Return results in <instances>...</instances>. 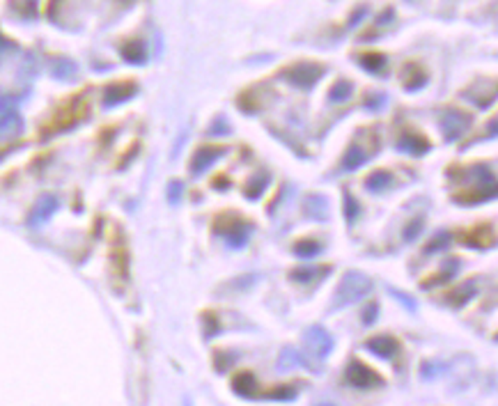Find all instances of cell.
Segmentation results:
<instances>
[{
    "label": "cell",
    "instance_id": "obj_7",
    "mask_svg": "<svg viewBox=\"0 0 498 406\" xmlns=\"http://www.w3.org/2000/svg\"><path fill=\"white\" fill-rule=\"evenodd\" d=\"M304 345H306L310 356L321 360V358L328 356L331 349H333V338H331L321 326H310L304 335Z\"/></svg>",
    "mask_w": 498,
    "mask_h": 406
},
{
    "label": "cell",
    "instance_id": "obj_29",
    "mask_svg": "<svg viewBox=\"0 0 498 406\" xmlns=\"http://www.w3.org/2000/svg\"><path fill=\"white\" fill-rule=\"evenodd\" d=\"M301 363H304V358L299 356V351H294V349H283V353H280V358H278V370L287 372V370H292V368L301 365Z\"/></svg>",
    "mask_w": 498,
    "mask_h": 406
},
{
    "label": "cell",
    "instance_id": "obj_9",
    "mask_svg": "<svg viewBox=\"0 0 498 406\" xmlns=\"http://www.w3.org/2000/svg\"><path fill=\"white\" fill-rule=\"evenodd\" d=\"M466 97L475 101V106L487 108L489 103L498 97V80L489 83V80H475V85L469 88Z\"/></svg>",
    "mask_w": 498,
    "mask_h": 406
},
{
    "label": "cell",
    "instance_id": "obj_39",
    "mask_svg": "<svg viewBox=\"0 0 498 406\" xmlns=\"http://www.w3.org/2000/svg\"><path fill=\"white\" fill-rule=\"evenodd\" d=\"M420 230H422V221H420V218H416V221H411L407 230H404V239H409V241H411V239H416L420 234Z\"/></svg>",
    "mask_w": 498,
    "mask_h": 406
},
{
    "label": "cell",
    "instance_id": "obj_19",
    "mask_svg": "<svg viewBox=\"0 0 498 406\" xmlns=\"http://www.w3.org/2000/svg\"><path fill=\"white\" fill-rule=\"evenodd\" d=\"M133 92H136V85L133 83H115V85H110L106 90V106H115V103L124 101V99H129Z\"/></svg>",
    "mask_w": 498,
    "mask_h": 406
},
{
    "label": "cell",
    "instance_id": "obj_37",
    "mask_svg": "<svg viewBox=\"0 0 498 406\" xmlns=\"http://www.w3.org/2000/svg\"><path fill=\"white\" fill-rule=\"evenodd\" d=\"M390 294L395 296V298H398L400 303H402L404 308H407V310H416V301H413V298H409L407 294H402L400 289H395V287H393V289H390Z\"/></svg>",
    "mask_w": 498,
    "mask_h": 406
},
{
    "label": "cell",
    "instance_id": "obj_14",
    "mask_svg": "<svg viewBox=\"0 0 498 406\" xmlns=\"http://www.w3.org/2000/svg\"><path fill=\"white\" fill-rule=\"evenodd\" d=\"M110 264H113V274H115L118 280H127V276H129V253H127V246L122 244V239H118V241L113 244Z\"/></svg>",
    "mask_w": 498,
    "mask_h": 406
},
{
    "label": "cell",
    "instance_id": "obj_36",
    "mask_svg": "<svg viewBox=\"0 0 498 406\" xmlns=\"http://www.w3.org/2000/svg\"><path fill=\"white\" fill-rule=\"evenodd\" d=\"M204 330H207V338H212L219 333V321H216V317L212 315V312H207L204 315Z\"/></svg>",
    "mask_w": 498,
    "mask_h": 406
},
{
    "label": "cell",
    "instance_id": "obj_11",
    "mask_svg": "<svg viewBox=\"0 0 498 406\" xmlns=\"http://www.w3.org/2000/svg\"><path fill=\"white\" fill-rule=\"evenodd\" d=\"M430 140L425 138V135H420L418 131H404L400 138H398V150L402 152H411V154H425V152H430Z\"/></svg>",
    "mask_w": 498,
    "mask_h": 406
},
{
    "label": "cell",
    "instance_id": "obj_35",
    "mask_svg": "<svg viewBox=\"0 0 498 406\" xmlns=\"http://www.w3.org/2000/svg\"><path fill=\"white\" fill-rule=\"evenodd\" d=\"M53 69L58 71V76H60V78H69V76H71V74H74V71H76V67L71 65L69 60H58L56 65H53Z\"/></svg>",
    "mask_w": 498,
    "mask_h": 406
},
{
    "label": "cell",
    "instance_id": "obj_34",
    "mask_svg": "<svg viewBox=\"0 0 498 406\" xmlns=\"http://www.w3.org/2000/svg\"><path fill=\"white\" fill-rule=\"evenodd\" d=\"M345 216H347V221H356V216H358V202L351 197L349 193L345 195Z\"/></svg>",
    "mask_w": 498,
    "mask_h": 406
},
{
    "label": "cell",
    "instance_id": "obj_1",
    "mask_svg": "<svg viewBox=\"0 0 498 406\" xmlns=\"http://www.w3.org/2000/svg\"><path fill=\"white\" fill-rule=\"evenodd\" d=\"M464 179H469L471 184L466 186L462 193H455L452 200L462 202V204H478L484 200H492L498 195V182H494L492 172L482 168V165H473V168H466L462 172Z\"/></svg>",
    "mask_w": 498,
    "mask_h": 406
},
{
    "label": "cell",
    "instance_id": "obj_22",
    "mask_svg": "<svg viewBox=\"0 0 498 406\" xmlns=\"http://www.w3.org/2000/svg\"><path fill=\"white\" fill-rule=\"evenodd\" d=\"M358 62L368 71H372V74H381V71L386 69V65H388V58L383 53H360Z\"/></svg>",
    "mask_w": 498,
    "mask_h": 406
},
{
    "label": "cell",
    "instance_id": "obj_33",
    "mask_svg": "<svg viewBox=\"0 0 498 406\" xmlns=\"http://www.w3.org/2000/svg\"><path fill=\"white\" fill-rule=\"evenodd\" d=\"M448 239H450L448 232H439L437 236L432 239V244L425 246V253H437V251H441V248L448 246Z\"/></svg>",
    "mask_w": 498,
    "mask_h": 406
},
{
    "label": "cell",
    "instance_id": "obj_10",
    "mask_svg": "<svg viewBox=\"0 0 498 406\" xmlns=\"http://www.w3.org/2000/svg\"><path fill=\"white\" fill-rule=\"evenodd\" d=\"M365 347L372 351V353H377L379 358H395L398 356V351H400V342L395 338H390V335H375V338H370L365 342Z\"/></svg>",
    "mask_w": 498,
    "mask_h": 406
},
{
    "label": "cell",
    "instance_id": "obj_3",
    "mask_svg": "<svg viewBox=\"0 0 498 406\" xmlns=\"http://www.w3.org/2000/svg\"><path fill=\"white\" fill-rule=\"evenodd\" d=\"M88 115V99L78 95L74 101H69L65 103L53 118H51V122L46 124V135L48 133H60V131H65L69 127H76V124Z\"/></svg>",
    "mask_w": 498,
    "mask_h": 406
},
{
    "label": "cell",
    "instance_id": "obj_32",
    "mask_svg": "<svg viewBox=\"0 0 498 406\" xmlns=\"http://www.w3.org/2000/svg\"><path fill=\"white\" fill-rule=\"evenodd\" d=\"M12 9L21 16H33L35 14V0H12Z\"/></svg>",
    "mask_w": 498,
    "mask_h": 406
},
{
    "label": "cell",
    "instance_id": "obj_16",
    "mask_svg": "<svg viewBox=\"0 0 498 406\" xmlns=\"http://www.w3.org/2000/svg\"><path fill=\"white\" fill-rule=\"evenodd\" d=\"M462 244H469L475 248H487L494 244V234H492V227L489 225H478L469 230L466 234H462Z\"/></svg>",
    "mask_w": 498,
    "mask_h": 406
},
{
    "label": "cell",
    "instance_id": "obj_25",
    "mask_svg": "<svg viewBox=\"0 0 498 406\" xmlns=\"http://www.w3.org/2000/svg\"><path fill=\"white\" fill-rule=\"evenodd\" d=\"M365 184H368L370 191L379 193V191L388 189V186L393 184V177H390L388 170H375V172H372V175L368 177V179H365Z\"/></svg>",
    "mask_w": 498,
    "mask_h": 406
},
{
    "label": "cell",
    "instance_id": "obj_26",
    "mask_svg": "<svg viewBox=\"0 0 498 406\" xmlns=\"http://www.w3.org/2000/svg\"><path fill=\"white\" fill-rule=\"evenodd\" d=\"M457 266H460V262H457V259H450V262H448V269H443L441 274L432 276V278H427V280H422V287H434V285L448 283V280L455 276V271H457Z\"/></svg>",
    "mask_w": 498,
    "mask_h": 406
},
{
    "label": "cell",
    "instance_id": "obj_40",
    "mask_svg": "<svg viewBox=\"0 0 498 406\" xmlns=\"http://www.w3.org/2000/svg\"><path fill=\"white\" fill-rule=\"evenodd\" d=\"M377 303H372V306H368L365 308V312H363V321H365V324H372V321L377 319Z\"/></svg>",
    "mask_w": 498,
    "mask_h": 406
},
{
    "label": "cell",
    "instance_id": "obj_27",
    "mask_svg": "<svg viewBox=\"0 0 498 406\" xmlns=\"http://www.w3.org/2000/svg\"><path fill=\"white\" fill-rule=\"evenodd\" d=\"M122 56L127 58L129 62H142L145 60V46L142 41H127V44L122 46Z\"/></svg>",
    "mask_w": 498,
    "mask_h": 406
},
{
    "label": "cell",
    "instance_id": "obj_21",
    "mask_svg": "<svg viewBox=\"0 0 498 406\" xmlns=\"http://www.w3.org/2000/svg\"><path fill=\"white\" fill-rule=\"evenodd\" d=\"M306 214L310 218H317V221H324L328 216V204L324 195H310L306 200Z\"/></svg>",
    "mask_w": 498,
    "mask_h": 406
},
{
    "label": "cell",
    "instance_id": "obj_5",
    "mask_svg": "<svg viewBox=\"0 0 498 406\" xmlns=\"http://www.w3.org/2000/svg\"><path fill=\"white\" fill-rule=\"evenodd\" d=\"M283 74H285V78L289 83H292V85L308 90L321 78V74H324V67L317 65V62H296V65L287 67Z\"/></svg>",
    "mask_w": 498,
    "mask_h": 406
},
{
    "label": "cell",
    "instance_id": "obj_24",
    "mask_svg": "<svg viewBox=\"0 0 498 406\" xmlns=\"http://www.w3.org/2000/svg\"><path fill=\"white\" fill-rule=\"evenodd\" d=\"M324 274H328V266H301L292 271V278L296 283H310V280H315Z\"/></svg>",
    "mask_w": 498,
    "mask_h": 406
},
{
    "label": "cell",
    "instance_id": "obj_15",
    "mask_svg": "<svg viewBox=\"0 0 498 406\" xmlns=\"http://www.w3.org/2000/svg\"><path fill=\"white\" fill-rule=\"evenodd\" d=\"M232 388L237 395H242V397H246V400H259V390H257L259 386L253 377V372H248V370L239 372L232 379Z\"/></svg>",
    "mask_w": 498,
    "mask_h": 406
},
{
    "label": "cell",
    "instance_id": "obj_41",
    "mask_svg": "<svg viewBox=\"0 0 498 406\" xmlns=\"http://www.w3.org/2000/svg\"><path fill=\"white\" fill-rule=\"evenodd\" d=\"M321 406H331V404H321Z\"/></svg>",
    "mask_w": 498,
    "mask_h": 406
},
{
    "label": "cell",
    "instance_id": "obj_20",
    "mask_svg": "<svg viewBox=\"0 0 498 406\" xmlns=\"http://www.w3.org/2000/svg\"><path fill=\"white\" fill-rule=\"evenodd\" d=\"M471 296H475V280H469V283H464L462 287L450 291L445 301H448V306H452V308H462Z\"/></svg>",
    "mask_w": 498,
    "mask_h": 406
},
{
    "label": "cell",
    "instance_id": "obj_18",
    "mask_svg": "<svg viewBox=\"0 0 498 406\" xmlns=\"http://www.w3.org/2000/svg\"><path fill=\"white\" fill-rule=\"evenodd\" d=\"M53 212H56V197L53 195H41L37 200V204H35V209H33V216H30V225L44 223Z\"/></svg>",
    "mask_w": 498,
    "mask_h": 406
},
{
    "label": "cell",
    "instance_id": "obj_8",
    "mask_svg": "<svg viewBox=\"0 0 498 406\" xmlns=\"http://www.w3.org/2000/svg\"><path fill=\"white\" fill-rule=\"evenodd\" d=\"M469 127H471V115H466L462 110H445L441 115V129L445 140H457Z\"/></svg>",
    "mask_w": 498,
    "mask_h": 406
},
{
    "label": "cell",
    "instance_id": "obj_4",
    "mask_svg": "<svg viewBox=\"0 0 498 406\" xmlns=\"http://www.w3.org/2000/svg\"><path fill=\"white\" fill-rule=\"evenodd\" d=\"M251 223L246 221V218L237 216V214H223L216 218V225L214 230L219 232L221 236H225V241L234 246V248H242L246 244L248 239V232H251Z\"/></svg>",
    "mask_w": 498,
    "mask_h": 406
},
{
    "label": "cell",
    "instance_id": "obj_30",
    "mask_svg": "<svg viewBox=\"0 0 498 406\" xmlns=\"http://www.w3.org/2000/svg\"><path fill=\"white\" fill-rule=\"evenodd\" d=\"M393 16H395V12H393L390 7H386L383 9V12L379 14V19H377V24H375V28H370L365 35H363V39H368V37H377L381 30H386L388 26H390V21H393Z\"/></svg>",
    "mask_w": 498,
    "mask_h": 406
},
{
    "label": "cell",
    "instance_id": "obj_2",
    "mask_svg": "<svg viewBox=\"0 0 498 406\" xmlns=\"http://www.w3.org/2000/svg\"><path fill=\"white\" fill-rule=\"evenodd\" d=\"M372 291V280L368 276L358 274V271H349L342 278V283L336 289V298H333V308H347L351 303H356L363 296H368Z\"/></svg>",
    "mask_w": 498,
    "mask_h": 406
},
{
    "label": "cell",
    "instance_id": "obj_13",
    "mask_svg": "<svg viewBox=\"0 0 498 406\" xmlns=\"http://www.w3.org/2000/svg\"><path fill=\"white\" fill-rule=\"evenodd\" d=\"M375 147H377V145H370V147H360V142H354L347 150L345 159H342V170H356V168H360V165L377 152Z\"/></svg>",
    "mask_w": 498,
    "mask_h": 406
},
{
    "label": "cell",
    "instance_id": "obj_12",
    "mask_svg": "<svg viewBox=\"0 0 498 406\" xmlns=\"http://www.w3.org/2000/svg\"><path fill=\"white\" fill-rule=\"evenodd\" d=\"M223 154H225L223 147H200L198 152L193 154V159H191V172L193 175L204 172L207 168H212V163L219 161Z\"/></svg>",
    "mask_w": 498,
    "mask_h": 406
},
{
    "label": "cell",
    "instance_id": "obj_23",
    "mask_svg": "<svg viewBox=\"0 0 498 406\" xmlns=\"http://www.w3.org/2000/svg\"><path fill=\"white\" fill-rule=\"evenodd\" d=\"M266 184H269V172H257L251 182H248V186L244 189L246 197L248 200H255V197L262 195V191L266 189Z\"/></svg>",
    "mask_w": 498,
    "mask_h": 406
},
{
    "label": "cell",
    "instance_id": "obj_28",
    "mask_svg": "<svg viewBox=\"0 0 498 406\" xmlns=\"http://www.w3.org/2000/svg\"><path fill=\"white\" fill-rule=\"evenodd\" d=\"M351 95H354V85H351V83L345 80V78L336 80V85L331 88V99H333V101H347Z\"/></svg>",
    "mask_w": 498,
    "mask_h": 406
},
{
    "label": "cell",
    "instance_id": "obj_31",
    "mask_svg": "<svg viewBox=\"0 0 498 406\" xmlns=\"http://www.w3.org/2000/svg\"><path fill=\"white\" fill-rule=\"evenodd\" d=\"M294 253L299 257H315L317 253H321V244H317L315 239H304V241L294 244Z\"/></svg>",
    "mask_w": 498,
    "mask_h": 406
},
{
    "label": "cell",
    "instance_id": "obj_6",
    "mask_svg": "<svg viewBox=\"0 0 498 406\" xmlns=\"http://www.w3.org/2000/svg\"><path fill=\"white\" fill-rule=\"evenodd\" d=\"M345 377H347V383H351V386L360 388V390L383 386V379L379 377V374L372 370V368H368L365 363H360V360H351L349 363Z\"/></svg>",
    "mask_w": 498,
    "mask_h": 406
},
{
    "label": "cell",
    "instance_id": "obj_38",
    "mask_svg": "<svg viewBox=\"0 0 498 406\" xmlns=\"http://www.w3.org/2000/svg\"><path fill=\"white\" fill-rule=\"evenodd\" d=\"M182 191H184L182 182H172V184L168 186V200H170L172 204H177L180 197H182Z\"/></svg>",
    "mask_w": 498,
    "mask_h": 406
},
{
    "label": "cell",
    "instance_id": "obj_17",
    "mask_svg": "<svg viewBox=\"0 0 498 406\" xmlns=\"http://www.w3.org/2000/svg\"><path fill=\"white\" fill-rule=\"evenodd\" d=\"M404 88L407 90H420L425 83H427V74L420 69V65H416V62H409V65H404Z\"/></svg>",
    "mask_w": 498,
    "mask_h": 406
}]
</instances>
